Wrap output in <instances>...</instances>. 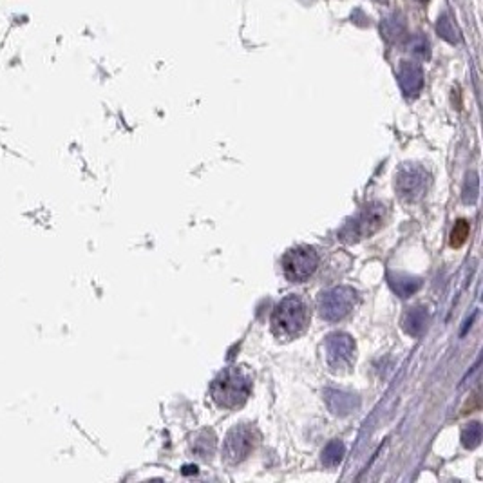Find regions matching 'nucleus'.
Masks as SVG:
<instances>
[{
	"label": "nucleus",
	"instance_id": "f257e3e1",
	"mask_svg": "<svg viewBox=\"0 0 483 483\" xmlns=\"http://www.w3.org/2000/svg\"><path fill=\"white\" fill-rule=\"evenodd\" d=\"M309 324V309L302 299L290 295L275 306L272 315V330L275 337L290 340L304 333Z\"/></svg>",
	"mask_w": 483,
	"mask_h": 483
},
{
	"label": "nucleus",
	"instance_id": "f03ea898",
	"mask_svg": "<svg viewBox=\"0 0 483 483\" xmlns=\"http://www.w3.org/2000/svg\"><path fill=\"white\" fill-rule=\"evenodd\" d=\"M250 389H252V382H250L248 374L243 370L230 368V370L223 371L218 379L214 380L210 393H212L216 404L232 410V407H239L246 402V398L250 396Z\"/></svg>",
	"mask_w": 483,
	"mask_h": 483
},
{
	"label": "nucleus",
	"instance_id": "7ed1b4c3",
	"mask_svg": "<svg viewBox=\"0 0 483 483\" xmlns=\"http://www.w3.org/2000/svg\"><path fill=\"white\" fill-rule=\"evenodd\" d=\"M318 266V255L314 248L297 246L283 257V270L292 283H304L315 274Z\"/></svg>",
	"mask_w": 483,
	"mask_h": 483
},
{
	"label": "nucleus",
	"instance_id": "20e7f679",
	"mask_svg": "<svg viewBox=\"0 0 483 483\" xmlns=\"http://www.w3.org/2000/svg\"><path fill=\"white\" fill-rule=\"evenodd\" d=\"M257 442H259V435H257L253 427H235L227 436V442H225V460L228 463H239V461L246 460L255 449Z\"/></svg>",
	"mask_w": 483,
	"mask_h": 483
},
{
	"label": "nucleus",
	"instance_id": "39448f33",
	"mask_svg": "<svg viewBox=\"0 0 483 483\" xmlns=\"http://www.w3.org/2000/svg\"><path fill=\"white\" fill-rule=\"evenodd\" d=\"M384 221V206H370V209H364V212H360L357 218L353 219L351 223L346 225V228L342 230V237L346 241H357L362 237H368V235L373 234L374 230H379L380 225Z\"/></svg>",
	"mask_w": 483,
	"mask_h": 483
},
{
	"label": "nucleus",
	"instance_id": "423d86ee",
	"mask_svg": "<svg viewBox=\"0 0 483 483\" xmlns=\"http://www.w3.org/2000/svg\"><path fill=\"white\" fill-rule=\"evenodd\" d=\"M353 295L355 293L348 288H337L331 290L326 295H322L321 300V314L322 317L330 318V321H339L344 315L349 314L353 306Z\"/></svg>",
	"mask_w": 483,
	"mask_h": 483
},
{
	"label": "nucleus",
	"instance_id": "0eeeda50",
	"mask_svg": "<svg viewBox=\"0 0 483 483\" xmlns=\"http://www.w3.org/2000/svg\"><path fill=\"white\" fill-rule=\"evenodd\" d=\"M396 183H398L402 197L416 200V197L422 196L424 188H426V174L416 167H407V169L400 170Z\"/></svg>",
	"mask_w": 483,
	"mask_h": 483
},
{
	"label": "nucleus",
	"instance_id": "6e6552de",
	"mask_svg": "<svg viewBox=\"0 0 483 483\" xmlns=\"http://www.w3.org/2000/svg\"><path fill=\"white\" fill-rule=\"evenodd\" d=\"M353 357V344L349 337L346 335H333L330 337L328 342V360L333 370L346 368L351 362Z\"/></svg>",
	"mask_w": 483,
	"mask_h": 483
},
{
	"label": "nucleus",
	"instance_id": "1a4fd4ad",
	"mask_svg": "<svg viewBox=\"0 0 483 483\" xmlns=\"http://www.w3.org/2000/svg\"><path fill=\"white\" fill-rule=\"evenodd\" d=\"M400 83L407 94H414L422 88V71L413 64H404L400 69Z\"/></svg>",
	"mask_w": 483,
	"mask_h": 483
},
{
	"label": "nucleus",
	"instance_id": "9d476101",
	"mask_svg": "<svg viewBox=\"0 0 483 483\" xmlns=\"http://www.w3.org/2000/svg\"><path fill=\"white\" fill-rule=\"evenodd\" d=\"M469 234H470L469 221L460 219V221L454 223L453 232H451V246H453V248H460V246H463L467 237H469Z\"/></svg>",
	"mask_w": 483,
	"mask_h": 483
},
{
	"label": "nucleus",
	"instance_id": "9b49d317",
	"mask_svg": "<svg viewBox=\"0 0 483 483\" xmlns=\"http://www.w3.org/2000/svg\"><path fill=\"white\" fill-rule=\"evenodd\" d=\"M438 35L442 36V38L449 40V42H456L460 36H458V31H456V24L451 20V17L449 15H444V17L440 18L438 20Z\"/></svg>",
	"mask_w": 483,
	"mask_h": 483
},
{
	"label": "nucleus",
	"instance_id": "f8f14e48",
	"mask_svg": "<svg viewBox=\"0 0 483 483\" xmlns=\"http://www.w3.org/2000/svg\"><path fill=\"white\" fill-rule=\"evenodd\" d=\"M479 438H482V431H479V424H472L469 426V429L463 435V444L467 447H476L479 444Z\"/></svg>",
	"mask_w": 483,
	"mask_h": 483
},
{
	"label": "nucleus",
	"instance_id": "ddd939ff",
	"mask_svg": "<svg viewBox=\"0 0 483 483\" xmlns=\"http://www.w3.org/2000/svg\"><path fill=\"white\" fill-rule=\"evenodd\" d=\"M427 40L422 38V36H416V38H413L410 42V51L413 52V55H416V57L420 58H427V55H429V51H427Z\"/></svg>",
	"mask_w": 483,
	"mask_h": 483
},
{
	"label": "nucleus",
	"instance_id": "4468645a",
	"mask_svg": "<svg viewBox=\"0 0 483 483\" xmlns=\"http://www.w3.org/2000/svg\"><path fill=\"white\" fill-rule=\"evenodd\" d=\"M418 2H427V0H418Z\"/></svg>",
	"mask_w": 483,
	"mask_h": 483
}]
</instances>
